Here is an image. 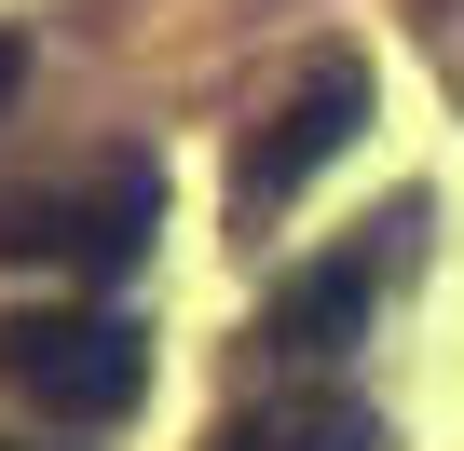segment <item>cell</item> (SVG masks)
Masks as SVG:
<instances>
[{
    "instance_id": "5b68a950",
    "label": "cell",
    "mask_w": 464,
    "mask_h": 451,
    "mask_svg": "<svg viewBox=\"0 0 464 451\" xmlns=\"http://www.w3.org/2000/svg\"><path fill=\"white\" fill-rule=\"evenodd\" d=\"M205 451H382V424L355 410V397H328V383H301V397H260V410H232Z\"/></svg>"
},
{
    "instance_id": "6da1fadb",
    "label": "cell",
    "mask_w": 464,
    "mask_h": 451,
    "mask_svg": "<svg viewBox=\"0 0 464 451\" xmlns=\"http://www.w3.org/2000/svg\"><path fill=\"white\" fill-rule=\"evenodd\" d=\"M0 383L14 397H42L55 424H123L137 397H150V328L137 315H14L0 328Z\"/></svg>"
},
{
    "instance_id": "7a4b0ae2",
    "label": "cell",
    "mask_w": 464,
    "mask_h": 451,
    "mask_svg": "<svg viewBox=\"0 0 464 451\" xmlns=\"http://www.w3.org/2000/svg\"><path fill=\"white\" fill-rule=\"evenodd\" d=\"M150 219H164V164H96L82 191H28V205H0V260H55V274H123L150 247Z\"/></svg>"
},
{
    "instance_id": "3957f363",
    "label": "cell",
    "mask_w": 464,
    "mask_h": 451,
    "mask_svg": "<svg viewBox=\"0 0 464 451\" xmlns=\"http://www.w3.org/2000/svg\"><path fill=\"white\" fill-rule=\"evenodd\" d=\"M355 123H369V55H314V69L260 110L246 164H232V219L260 233L274 205H301V178H314V164H342V137H355Z\"/></svg>"
},
{
    "instance_id": "8992f818",
    "label": "cell",
    "mask_w": 464,
    "mask_h": 451,
    "mask_svg": "<svg viewBox=\"0 0 464 451\" xmlns=\"http://www.w3.org/2000/svg\"><path fill=\"white\" fill-rule=\"evenodd\" d=\"M14 96H28V42L0 28V110H14Z\"/></svg>"
},
{
    "instance_id": "277c9868",
    "label": "cell",
    "mask_w": 464,
    "mask_h": 451,
    "mask_svg": "<svg viewBox=\"0 0 464 451\" xmlns=\"http://www.w3.org/2000/svg\"><path fill=\"white\" fill-rule=\"evenodd\" d=\"M382 274H396V247H342V260L287 274V288H274V315H260V342H287L301 369H314V356H342V342H369V301H382Z\"/></svg>"
}]
</instances>
